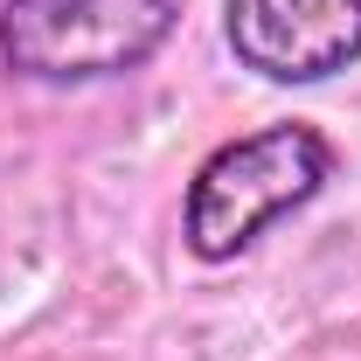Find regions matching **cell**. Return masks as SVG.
<instances>
[{
	"instance_id": "obj_1",
	"label": "cell",
	"mask_w": 361,
	"mask_h": 361,
	"mask_svg": "<svg viewBox=\"0 0 361 361\" xmlns=\"http://www.w3.org/2000/svg\"><path fill=\"white\" fill-rule=\"evenodd\" d=\"M334 180V146L313 126H264L216 146L195 180H188V209H180V236L202 264H229L236 250H250L278 216L306 209L319 188Z\"/></svg>"
},
{
	"instance_id": "obj_2",
	"label": "cell",
	"mask_w": 361,
	"mask_h": 361,
	"mask_svg": "<svg viewBox=\"0 0 361 361\" xmlns=\"http://www.w3.org/2000/svg\"><path fill=\"white\" fill-rule=\"evenodd\" d=\"M174 0H0V63L28 84H111L174 35Z\"/></svg>"
},
{
	"instance_id": "obj_3",
	"label": "cell",
	"mask_w": 361,
	"mask_h": 361,
	"mask_svg": "<svg viewBox=\"0 0 361 361\" xmlns=\"http://www.w3.org/2000/svg\"><path fill=\"white\" fill-rule=\"evenodd\" d=\"M223 35L264 84H326L361 63V0H223Z\"/></svg>"
}]
</instances>
